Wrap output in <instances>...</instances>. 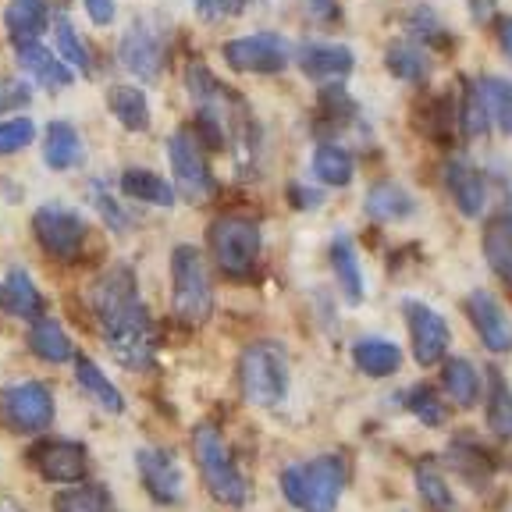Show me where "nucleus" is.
I'll use <instances>...</instances> for the list:
<instances>
[{"label":"nucleus","mask_w":512,"mask_h":512,"mask_svg":"<svg viewBox=\"0 0 512 512\" xmlns=\"http://www.w3.org/2000/svg\"><path fill=\"white\" fill-rule=\"evenodd\" d=\"M118 54L128 72L143 82H153L160 75V68H164V40L146 22L128 25V32L121 36Z\"/></svg>","instance_id":"2eb2a0df"},{"label":"nucleus","mask_w":512,"mask_h":512,"mask_svg":"<svg viewBox=\"0 0 512 512\" xmlns=\"http://www.w3.org/2000/svg\"><path fill=\"white\" fill-rule=\"evenodd\" d=\"M168 164L175 185L189 203H203L217 192L214 175H210V164L203 157V143L192 128H178L175 136L168 139Z\"/></svg>","instance_id":"0eeeda50"},{"label":"nucleus","mask_w":512,"mask_h":512,"mask_svg":"<svg viewBox=\"0 0 512 512\" xmlns=\"http://www.w3.org/2000/svg\"><path fill=\"white\" fill-rule=\"evenodd\" d=\"M445 185L448 196L456 200L459 214L463 217H480L484 203H488V178L484 171H477L466 157H452L445 164Z\"/></svg>","instance_id":"dca6fc26"},{"label":"nucleus","mask_w":512,"mask_h":512,"mask_svg":"<svg viewBox=\"0 0 512 512\" xmlns=\"http://www.w3.org/2000/svg\"><path fill=\"white\" fill-rule=\"evenodd\" d=\"M466 317H470L473 331L480 335V342L491 352H509L512 349V320L505 313V306L498 303L491 292L477 288L466 296Z\"/></svg>","instance_id":"4468645a"},{"label":"nucleus","mask_w":512,"mask_h":512,"mask_svg":"<svg viewBox=\"0 0 512 512\" xmlns=\"http://www.w3.org/2000/svg\"><path fill=\"white\" fill-rule=\"evenodd\" d=\"M57 57H61L68 68H79L82 75H89L93 72V64H89V54H86V47L79 43V36H75V29H72V22L64 15H57Z\"/></svg>","instance_id":"c9c22d12"},{"label":"nucleus","mask_w":512,"mask_h":512,"mask_svg":"<svg viewBox=\"0 0 512 512\" xmlns=\"http://www.w3.org/2000/svg\"><path fill=\"white\" fill-rule=\"evenodd\" d=\"M54 512H118V505H114V495L104 484H86L82 480L79 488L57 491Z\"/></svg>","instance_id":"2f4dec72"},{"label":"nucleus","mask_w":512,"mask_h":512,"mask_svg":"<svg viewBox=\"0 0 512 512\" xmlns=\"http://www.w3.org/2000/svg\"><path fill=\"white\" fill-rule=\"evenodd\" d=\"M498 47H502V54L512 61V18H505V22L498 25Z\"/></svg>","instance_id":"de8ad7c7"},{"label":"nucleus","mask_w":512,"mask_h":512,"mask_svg":"<svg viewBox=\"0 0 512 512\" xmlns=\"http://www.w3.org/2000/svg\"><path fill=\"white\" fill-rule=\"evenodd\" d=\"M4 25H8V36H11V43H15V47L36 43L50 25L47 4H43V0H8Z\"/></svg>","instance_id":"6ab92c4d"},{"label":"nucleus","mask_w":512,"mask_h":512,"mask_svg":"<svg viewBox=\"0 0 512 512\" xmlns=\"http://www.w3.org/2000/svg\"><path fill=\"white\" fill-rule=\"evenodd\" d=\"M107 107H111V114L128 128V132H146V128H150V104H146L143 89L111 86V93H107Z\"/></svg>","instance_id":"cd10ccee"},{"label":"nucleus","mask_w":512,"mask_h":512,"mask_svg":"<svg viewBox=\"0 0 512 512\" xmlns=\"http://www.w3.org/2000/svg\"><path fill=\"white\" fill-rule=\"evenodd\" d=\"M488 125H491V114H488V107H484V96H480L477 86H470V89H466V100H463L466 136H473V139L488 136Z\"/></svg>","instance_id":"58836bf2"},{"label":"nucleus","mask_w":512,"mask_h":512,"mask_svg":"<svg viewBox=\"0 0 512 512\" xmlns=\"http://www.w3.org/2000/svg\"><path fill=\"white\" fill-rule=\"evenodd\" d=\"M313 175L324 185H349L356 175V160L345 146L338 143H320L313 150Z\"/></svg>","instance_id":"7c9ffc66"},{"label":"nucleus","mask_w":512,"mask_h":512,"mask_svg":"<svg viewBox=\"0 0 512 512\" xmlns=\"http://www.w3.org/2000/svg\"><path fill=\"white\" fill-rule=\"evenodd\" d=\"M32 466L40 470L43 480L50 484H82L89 473V452L79 441H43L32 452Z\"/></svg>","instance_id":"ddd939ff"},{"label":"nucleus","mask_w":512,"mask_h":512,"mask_svg":"<svg viewBox=\"0 0 512 512\" xmlns=\"http://www.w3.org/2000/svg\"><path fill=\"white\" fill-rule=\"evenodd\" d=\"M32 232H36V242L43 246V253L54 256V260H64V264L79 260L82 246H86V221L75 210L57 207V203H47V207L32 214Z\"/></svg>","instance_id":"1a4fd4ad"},{"label":"nucleus","mask_w":512,"mask_h":512,"mask_svg":"<svg viewBox=\"0 0 512 512\" xmlns=\"http://www.w3.org/2000/svg\"><path fill=\"white\" fill-rule=\"evenodd\" d=\"M331 267H335V278H338V288H342V299L349 306H360L363 303V271H360L356 246H352L349 235L338 232L335 239H331Z\"/></svg>","instance_id":"4be33fe9"},{"label":"nucleus","mask_w":512,"mask_h":512,"mask_svg":"<svg viewBox=\"0 0 512 512\" xmlns=\"http://www.w3.org/2000/svg\"><path fill=\"white\" fill-rule=\"evenodd\" d=\"M210 253H214L217 267H221L228 278L246 281L256 274L260 264V249H264V235H260V224L253 217L242 214H221L210 224Z\"/></svg>","instance_id":"20e7f679"},{"label":"nucleus","mask_w":512,"mask_h":512,"mask_svg":"<svg viewBox=\"0 0 512 512\" xmlns=\"http://www.w3.org/2000/svg\"><path fill=\"white\" fill-rule=\"evenodd\" d=\"M363 207H367V217H374V221H406L416 210L413 196L395 182L374 185V189L367 192V203H363Z\"/></svg>","instance_id":"c85d7f7f"},{"label":"nucleus","mask_w":512,"mask_h":512,"mask_svg":"<svg viewBox=\"0 0 512 512\" xmlns=\"http://www.w3.org/2000/svg\"><path fill=\"white\" fill-rule=\"evenodd\" d=\"M488 427L498 438H512V392L495 377V392L488 399Z\"/></svg>","instance_id":"4c0bfd02"},{"label":"nucleus","mask_w":512,"mask_h":512,"mask_svg":"<svg viewBox=\"0 0 512 512\" xmlns=\"http://www.w3.org/2000/svg\"><path fill=\"white\" fill-rule=\"evenodd\" d=\"M171 303L185 324H207L214 313V281L196 246H175L171 253Z\"/></svg>","instance_id":"39448f33"},{"label":"nucleus","mask_w":512,"mask_h":512,"mask_svg":"<svg viewBox=\"0 0 512 512\" xmlns=\"http://www.w3.org/2000/svg\"><path fill=\"white\" fill-rule=\"evenodd\" d=\"M93 313L96 328L114 360L128 370H143L153 363V320L146 303L139 299V285L132 267H107L93 285Z\"/></svg>","instance_id":"f257e3e1"},{"label":"nucleus","mask_w":512,"mask_h":512,"mask_svg":"<svg viewBox=\"0 0 512 512\" xmlns=\"http://www.w3.org/2000/svg\"><path fill=\"white\" fill-rule=\"evenodd\" d=\"M121 192L136 203H153V207H171L175 203V185L164 182L157 171L128 168L121 171Z\"/></svg>","instance_id":"a878e982"},{"label":"nucleus","mask_w":512,"mask_h":512,"mask_svg":"<svg viewBox=\"0 0 512 512\" xmlns=\"http://www.w3.org/2000/svg\"><path fill=\"white\" fill-rule=\"evenodd\" d=\"M402 313H406L409 324V342H413V356L420 367H434V363L445 360L448 352V324L438 310H431L427 303H416V299H406L402 303Z\"/></svg>","instance_id":"9b49d317"},{"label":"nucleus","mask_w":512,"mask_h":512,"mask_svg":"<svg viewBox=\"0 0 512 512\" xmlns=\"http://www.w3.org/2000/svg\"><path fill=\"white\" fill-rule=\"evenodd\" d=\"M480 96H484V107H488L491 121L502 128L505 136H512V82L498 79V75H484L477 82Z\"/></svg>","instance_id":"f704fd0d"},{"label":"nucleus","mask_w":512,"mask_h":512,"mask_svg":"<svg viewBox=\"0 0 512 512\" xmlns=\"http://www.w3.org/2000/svg\"><path fill=\"white\" fill-rule=\"evenodd\" d=\"M441 388L448 392V399L456 406L470 409L473 402L480 399V374L466 356H456V360H445V370H441Z\"/></svg>","instance_id":"bb28decb"},{"label":"nucleus","mask_w":512,"mask_h":512,"mask_svg":"<svg viewBox=\"0 0 512 512\" xmlns=\"http://www.w3.org/2000/svg\"><path fill=\"white\" fill-rule=\"evenodd\" d=\"M32 93L25 82H4L0 86V114H8V111H22V107H29Z\"/></svg>","instance_id":"37998d69"},{"label":"nucleus","mask_w":512,"mask_h":512,"mask_svg":"<svg viewBox=\"0 0 512 512\" xmlns=\"http://www.w3.org/2000/svg\"><path fill=\"white\" fill-rule=\"evenodd\" d=\"M416 477V488H420V498L427 502L431 512H456V495L448 488V480L441 477L438 463L434 459H420L413 470Z\"/></svg>","instance_id":"473e14b6"},{"label":"nucleus","mask_w":512,"mask_h":512,"mask_svg":"<svg viewBox=\"0 0 512 512\" xmlns=\"http://www.w3.org/2000/svg\"><path fill=\"white\" fill-rule=\"evenodd\" d=\"M384 64L399 82H424L427 72H431L427 54L420 47H413V43H392L388 54H384Z\"/></svg>","instance_id":"72a5a7b5"},{"label":"nucleus","mask_w":512,"mask_h":512,"mask_svg":"<svg viewBox=\"0 0 512 512\" xmlns=\"http://www.w3.org/2000/svg\"><path fill=\"white\" fill-rule=\"evenodd\" d=\"M310 15L331 22V18H338V4L335 0H310Z\"/></svg>","instance_id":"49530a36"},{"label":"nucleus","mask_w":512,"mask_h":512,"mask_svg":"<svg viewBox=\"0 0 512 512\" xmlns=\"http://www.w3.org/2000/svg\"><path fill=\"white\" fill-rule=\"evenodd\" d=\"M352 363L356 370L367 377H392L395 370L402 367V349L392 342V338H360L352 345Z\"/></svg>","instance_id":"aec40b11"},{"label":"nucleus","mask_w":512,"mask_h":512,"mask_svg":"<svg viewBox=\"0 0 512 512\" xmlns=\"http://www.w3.org/2000/svg\"><path fill=\"white\" fill-rule=\"evenodd\" d=\"M29 349L40 356L43 363H68L75 356V345L68 338V331L50 317L32 320L29 328Z\"/></svg>","instance_id":"393cba45"},{"label":"nucleus","mask_w":512,"mask_h":512,"mask_svg":"<svg viewBox=\"0 0 512 512\" xmlns=\"http://www.w3.org/2000/svg\"><path fill=\"white\" fill-rule=\"evenodd\" d=\"M136 470H139V480H143L146 495L160 505H178L182 502V466H178L175 452L168 448H139L136 452Z\"/></svg>","instance_id":"f8f14e48"},{"label":"nucleus","mask_w":512,"mask_h":512,"mask_svg":"<svg viewBox=\"0 0 512 512\" xmlns=\"http://www.w3.org/2000/svg\"><path fill=\"white\" fill-rule=\"evenodd\" d=\"M192 452H196V466H200V473H203V484H207V491L217 502L232 505V509L246 505V498H249L246 477H242V470L235 466L232 452H228V445L221 441L214 424L196 427V434H192Z\"/></svg>","instance_id":"423d86ee"},{"label":"nucleus","mask_w":512,"mask_h":512,"mask_svg":"<svg viewBox=\"0 0 512 512\" xmlns=\"http://www.w3.org/2000/svg\"><path fill=\"white\" fill-rule=\"evenodd\" d=\"M36 136V125L32 118H8L0 121V157H8V153H18L32 143Z\"/></svg>","instance_id":"ea45409f"},{"label":"nucleus","mask_w":512,"mask_h":512,"mask_svg":"<svg viewBox=\"0 0 512 512\" xmlns=\"http://www.w3.org/2000/svg\"><path fill=\"white\" fill-rule=\"evenodd\" d=\"M93 207L100 210L104 224H107V228H114V232H125V228H132V217L121 210V203H114L111 196H107L100 182H93Z\"/></svg>","instance_id":"a19ab883"},{"label":"nucleus","mask_w":512,"mask_h":512,"mask_svg":"<svg viewBox=\"0 0 512 512\" xmlns=\"http://www.w3.org/2000/svg\"><path fill=\"white\" fill-rule=\"evenodd\" d=\"M43 160L47 168L68 171L75 164H82V139L75 132V125L68 121H50L47 132H43Z\"/></svg>","instance_id":"5701e85b"},{"label":"nucleus","mask_w":512,"mask_h":512,"mask_svg":"<svg viewBox=\"0 0 512 512\" xmlns=\"http://www.w3.org/2000/svg\"><path fill=\"white\" fill-rule=\"evenodd\" d=\"M18 64H22V72H29L32 79L47 89H68L75 82L72 68H68L57 54H50L47 47H40V43H25V47H18Z\"/></svg>","instance_id":"a211bd4d"},{"label":"nucleus","mask_w":512,"mask_h":512,"mask_svg":"<svg viewBox=\"0 0 512 512\" xmlns=\"http://www.w3.org/2000/svg\"><path fill=\"white\" fill-rule=\"evenodd\" d=\"M480 249H484V260L491 264V271L512 281V210H502L484 224Z\"/></svg>","instance_id":"412c9836"},{"label":"nucleus","mask_w":512,"mask_h":512,"mask_svg":"<svg viewBox=\"0 0 512 512\" xmlns=\"http://www.w3.org/2000/svg\"><path fill=\"white\" fill-rule=\"evenodd\" d=\"M345 488V459L317 456L310 463H296L281 470V495L299 512H335Z\"/></svg>","instance_id":"7ed1b4c3"},{"label":"nucleus","mask_w":512,"mask_h":512,"mask_svg":"<svg viewBox=\"0 0 512 512\" xmlns=\"http://www.w3.org/2000/svg\"><path fill=\"white\" fill-rule=\"evenodd\" d=\"M299 68L310 79H345V75L356 68V57L349 47H338V43H303L296 54Z\"/></svg>","instance_id":"f3484780"},{"label":"nucleus","mask_w":512,"mask_h":512,"mask_svg":"<svg viewBox=\"0 0 512 512\" xmlns=\"http://www.w3.org/2000/svg\"><path fill=\"white\" fill-rule=\"evenodd\" d=\"M75 381H79V388L100 409H107V413H125V395H121L118 388H114L111 377H107L104 370L96 367V363L89 360V356H75Z\"/></svg>","instance_id":"b1692460"},{"label":"nucleus","mask_w":512,"mask_h":512,"mask_svg":"<svg viewBox=\"0 0 512 512\" xmlns=\"http://www.w3.org/2000/svg\"><path fill=\"white\" fill-rule=\"evenodd\" d=\"M292 200H296L299 210H317L320 203H324V196H320L317 189H303V185H292Z\"/></svg>","instance_id":"a18cd8bd"},{"label":"nucleus","mask_w":512,"mask_h":512,"mask_svg":"<svg viewBox=\"0 0 512 512\" xmlns=\"http://www.w3.org/2000/svg\"><path fill=\"white\" fill-rule=\"evenodd\" d=\"M0 420L15 434H43L54 424V395L40 381L8 384L0 392Z\"/></svg>","instance_id":"6e6552de"},{"label":"nucleus","mask_w":512,"mask_h":512,"mask_svg":"<svg viewBox=\"0 0 512 512\" xmlns=\"http://www.w3.org/2000/svg\"><path fill=\"white\" fill-rule=\"evenodd\" d=\"M249 0H196V15L207 18V22H217V18H232L246 8Z\"/></svg>","instance_id":"79ce46f5"},{"label":"nucleus","mask_w":512,"mask_h":512,"mask_svg":"<svg viewBox=\"0 0 512 512\" xmlns=\"http://www.w3.org/2000/svg\"><path fill=\"white\" fill-rule=\"evenodd\" d=\"M4 306L22 320H40L43 317L40 288H36V281H32L29 274L18 271V267L4 278Z\"/></svg>","instance_id":"c756f323"},{"label":"nucleus","mask_w":512,"mask_h":512,"mask_svg":"<svg viewBox=\"0 0 512 512\" xmlns=\"http://www.w3.org/2000/svg\"><path fill=\"white\" fill-rule=\"evenodd\" d=\"M86 4V15L96 25H111L114 22V0H82Z\"/></svg>","instance_id":"c03bdc74"},{"label":"nucleus","mask_w":512,"mask_h":512,"mask_svg":"<svg viewBox=\"0 0 512 512\" xmlns=\"http://www.w3.org/2000/svg\"><path fill=\"white\" fill-rule=\"evenodd\" d=\"M406 406L420 424H427V427L445 424V406H441L438 395H434V388H427V384H416L413 392L406 395Z\"/></svg>","instance_id":"e433bc0d"},{"label":"nucleus","mask_w":512,"mask_h":512,"mask_svg":"<svg viewBox=\"0 0 512 512\" xmlns=\"http://www.w3.org/2000/svg\"><path fill=\"white\" fill-rule=\"evenodd\" d=\"M221 54H224V61H228V68H235V72L274 75L288 68L292 50H288L285 36H278V32H256V36L228 40L221 47Z\"/></svg>","instance_id":"9d476101"},{"label":"nucleus","mask_w":512,"mask_h":512,"mask_svg":"<svg viewBox=\"0 0 512 512\" xmlns=\"http://www.w3.org/2000/svg\"><path fill=\"white\" fill-rule=\"evenodd\" d=\"M242 399L256 409H278L288 399V352L274 338L249 342L239 356Z\"/></svg>","instance_id":"f03ea898"}]
</instances>
